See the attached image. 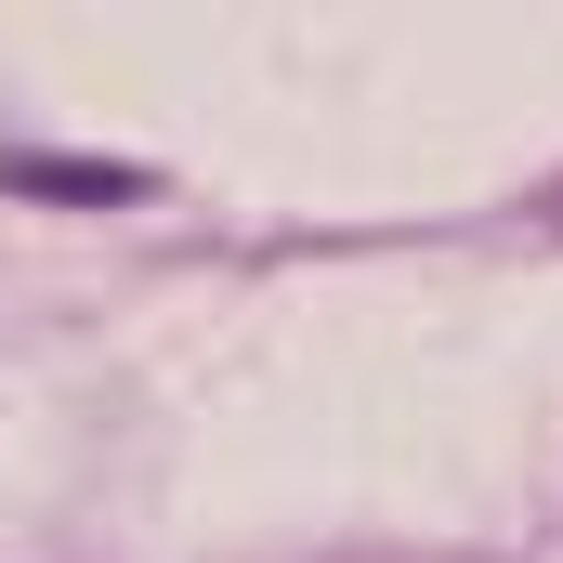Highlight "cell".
<instances>
[{
	"label": "cell",
	"instance_id": "6da1fadb",
	"mask_svg": "<svg viewBox=\"0 0 563 563\" xmlns=\"http://www.w3.org/2000/svg\"><path fill=\"white\" fill-rule=\"evenodd\" d=\"M13 184H40V197H132L144 170H79V157H26Z\"/></svg>",
	"mask_w": 563,
	"mask_h": 563
}]
</instances>
